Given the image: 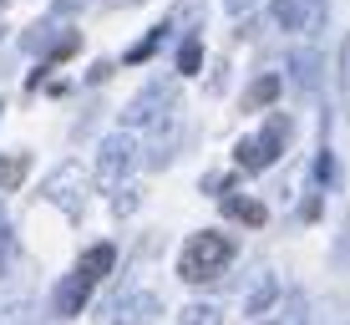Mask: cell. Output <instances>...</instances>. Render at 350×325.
I'll use <instances>...</instances> for the list:
<instances>
[{
    "label": "cell",
    "mask_w": 350,
    "mask_h": 325,
    "mask_svg": "<svg viewBox=\"0 0 350 325\" xmlns=\"http://www.w3.org/2000/svg\"><path fill=\"white\" fill-rule=\"evenodd\" d=\"M228 259H234V239L213 234V229H203V234H193L183 244V259H178V274H183L188 285H208L219 280L228 270Z\"/></svg>",
    "instance_id": "6da1fadb"
},
{
    "label": "cell",
    "mask_w": 350,
    "mask_h": 325,
    "mask_svg": "<svg viewBox=\"0 0 350 325\" xmlns=\"http://www.w3.org/2000/svg\"><path fill=\"white\" fill-rule=\"evenodd\" d=\"M284 138H289V122H284V117H269V127H264L259 138H244V142L234 148L239 168H244V173H259V168H269V163L284 153Z\"/></svg>",
    "instance_id": "7a4b0ae2"
},
{
    "label": "cell",
    "mask_w": 350,
    "mask_h": 325,
    "mask_svg": "<svg viewBox=\"0 0 350 325\" xmlns=\"http://www.w3.org/2000/svg\"><path fill=\"white\" fill-rule=\"evenodd\" d=\"M87 300H92V280L77 270L62 290H56V315H81V310H87Z\"/></svg>",
    "instance_id": "3957f363"
},
{
    "label": "cell",
    "mask_w": 350,
    "mask_h": 325,
    "mask_svg": "<svg viewBox=\"0 0 350 325\" xmlns=\"http://www.w3.org/2000/svg\"><path fill=\"white\" fill-rule=\"evenodd\" d=\"M284 92V77H274V71H264V77L254 81V87L244 92V112H259V107H269L274 97Z\"/></svg>",
    "instance_id": "277c9868"
},
{
    "label": "cell",
    "mask_w": 350,
    "mask_h": 325,
    "mask_svg": "<svg viewBox=\"0 0 350 325\" xmlns=\"http://www.w3.org/2000/svg\"><path fill=\"white\" fill-rule=\"evenodd\" d=\"M112 259H117V249H112V244H92L87 255H81V264H77V270H81V274H87V280L96 285L107 270H112Z\"/></svg>",
    "instance_id": "5b68a950"
},
{
    "label": "cell",
    "mask_w": 350,
    "mask_h": 325,
    "mask_svg": "<svg viewBox=\"0 0 350 325\" xmlns=\"http://www.w3.org/2000/svg\"><path fill=\"white\" fill-rule=\"evenodd\" d=\"M31 173V158L26 153H5L0 158V194H10V188H21V178Z\"/></svg>",
    "instance_id": "8992f818"
},
{
    "label": "cell",
    "mask_w": 350,
    "mask_h": 325,
    "mask_svg": "<svg viewBox=\"0 0 350 325\" xmlns=\"http://www.w3.org/2000/svg\"><path fill=\"white\" fill-rule=\"evenodd\" d=\"M224 213H228V219H244V224H264V219H269V209H264V203L259 198H224Z\"/></svg>",
    "instance_id": "52a82bcc"
},
{
    "label": "cell",
    "mask_w": 350,
    "mask_h": 325,
    "mask_svg": "<svg viewBox=\"0 0 350 325\" xmlns=\"http://www.w3.org/2000/svg\"><path fill=\"white\" fill-rule=\"evenodd\" d=\"M127 153L132 148H127V142H117V138L102 148V183H117V168H127Z\"/></svg>",
    "instance_id": "ba28073f"
},
{
    "label": "cell",
    "mask_w": 350,
    "mask_h": 325,
    "mask_svg": "<svg viewBox=\"0 0 350 325\" xmlns=\"http://www.w3.org/2000/svg\"><path fill=\"white\" fill-rule=\"evenodd\" d=\"M178 325H219V310H213V305H188Z\"/></svg>",
    "instance_id": "9c48e42d"
},
{
    "label": "cell",
    "mask_w": 350,
    "mask_h": 325,
    "mask_svg": "<svg viewBox=\"0 0 350 325\" xmlns=\"http://www.w3.org/2000/svg\"><path fill=\"white\" fill-rule=\"evenodd\" d=\"M163 36H167V26H158V31H152V36H148L142 46H132V51H127V62H148V56H152V51L163 46Z\"/></svg>",
    "instance_id": "30bf717a"
},
{
    "label": "cell",
    "mask_w": 350,
    "mask_h": 325,
    "mask_svg": "<svg viewBox=\"0 0 350 325\" xmlns=\"http://www.w3.org/2000/svg\"><path fill=\"white\" fill-rule=\"evenodd\" d=\"M198 62H203V46L188 41L183 51H178V71H183V77H193V71H198Z\"/></svg>",
    "instance_id": "8fae6325"
},
{
    "label": "cell",
    "mask_w": 350,
    "mask_h": 325,
    "mask_svg": "<svg viewBox=\"0 0 350 325\" xmlns=\"http://www.w3.org/2000/svg\"><path fill=\"white\" fill-rule=\"evenodd\" d=\"M71 51H77V36H66V41H56V46H51V62H66Z\"/></svg>",
    "instance_id": "7c38bea8"
},
{
    "label": "cell",
    "mask_w": 350,
    "mask_h": 325,
    "mask_svg": "<svg viewBox=\"0 0 350 325\" xmlns=\"http://www.w3.org/2000/svg\"><path fill=\"white\" fill-rule=\"evenodd\" d=\"M249 5V0H228V10H244Z\"/></svg>",
    "instance_id": "4fadbf2b"
}]
</instances>
